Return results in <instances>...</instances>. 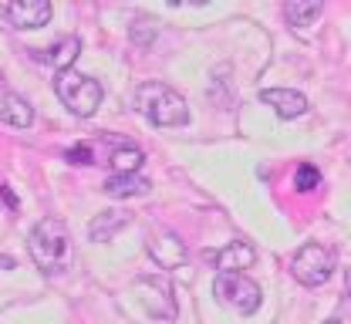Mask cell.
<instances>
[{
	"label": "cell",
	"instance_id": "6da1fadb",
	"mask_svg": "<svg viewBox=\"0 0 351 324\" xmlns=\"http://www.w3.org/2000/svg\"><path fill=\"white\" fill-rule=\"evenodd\" d=\"M135 112L156 129H179L189 122L186 98L176 88H169L166 82H142L135 88Z\"/></svg>",
	"mask_w": 351,
	"mask_h": 324
},
{
	"label": "cell",
	"instance_id": "7a4b0ae2",
	"mask_svg": "<svg viewBox=\"0 0 351 324\" xmlns=\"http://www.w3.org/2000/svg\"><path fill=\"white\" fill-rule=\"evenodd\" d=\"M27 250H31V260L38 264V271L44 274H64L71 267V236H68V227L54 216H44L31 230Z\"/></svg>",
	"mask_w": 351,
	"mask_h": 324
},
{
	"label": "cell",
	"instance_id": "3957f363",
	"mask_svg": "<svg viewBox=\"0 0 351 324\" xmlns=\"http://www.w3.org/2000/svg\"><path fill=\"white\" fill-rule=\"evenodd\" d=\"M54 92L61 98V105L71 112V115H95L98 105H101V85L95 78H88L82 71H58L54 78Z\"/></svg>",
	"mask_w": 351,
	"mask_h": 324
},
{
	"label": "cell",
	"instance_id": "277c9868",
	"mask_svg": "<svg viewBox=\"0 0 351 324\" xmlns=\"http://www.w3.org/2000/svg\"><path fill=\"white\" fill-rule=\"evenodd\" d=\"M135 297L142 304V311L152 318V321H162L169 324L176 321V294H173V284L162 277V274H145V277L135 280Z\"/></svg>",
	"mask_w": 351,
	"mask_h": 324
},
{
	"label": "cell",
	"instance_id": "5b68a950",
	"mask_svg": "<svg viewBox=\"0 0 351 324\" xmlns=\"http://www.w3.org/2000/svg\"><path fill=\"white\" fill-rule=\"evenodd\" d=\"M213 294L226 308L240 311V314H254L263 304V290L257 280H250L247 274H230V271H219L217 284H213Z\"/></svg>",
	"mask_w": 351,
	"mask_h": 324
},
{
	"label": "cell",
	"instance_id": "8992f818",
	"mask_svg": "<svg viewBox=\"0 0 351 324\" xmlns=\"http://www.w3.org/2000/svg\"><path fill=\"white\" fill-rule=\"evenodd\" d=\"M291 274L304 287H321L335 274V253L328 247H321V243H304L294 253V260H291Z\"/></svg>",
	"mask_w": 351,
	"mask_h": 324
},
{
	"label": "cell",
	"instance_id": "52a82bcc",
	"mask_svg": "<svg viewBox=\"0 0 351 324\" xmlns=\"http://www.w3.org/2000/svg\"><path fill=\"white\" fill-rule=\"evenodd\" d=\"M0 17L17 31H38L51 21V3L47 0H14L0 7Z\"/></svg>",
	"mask_w": 351,
	"mask_h": 324
},
{
	"label": "cell",
	"instance_id": "ba28073f",
	"mask_svg": "<svg viewBox=\"0 0 351 324\" xmlns=\"http://www.w3.org/2000/svg\"><path fill=\"white\" fill-rule=\"evenodd\" d=\"M149 253H152V260L162 267V271H176V267H182L186 264V243L176 236L173 230H156L149 236Z\"/></svg>",
	"mask_w": 351,
	"mask_h": 324
},
{
	"label": "cell",
	"instance_id": "9c48e42d",
	"mask_svg": "<svg viewBox=\"0 0 351 324\" xmlns=\"http://www.w3.org/2000/svg\"><path fill=\"white\" fill-rule=\"evenodd\" d=\"M261 101L270 105L280 119H298L307 112V98L294 88H263L261 92Z\"/></svg>",
	"mask_w": 351,
	"mask_h": 324
},
{
	"label": "cell",
	"instance_id": "30bf717a",
	"mask_svg": "<svg viewBox=\"0 0 351 324\" xmlns=\"http://www.w3.org/2000/svg\"><path fill=\"white\" fill-rule=\"evenodd\" d=\"M217 267L219 271H230V274H243V271H250L254 267V260H257V250L247 243V240H233V243H226L223 250H217Z\"/></svg>",
	"mask_w": 351,
	"mask_h": 324
},
{
	"label": "cell",
	"instance_id": "8fae6325",
	"mask_svg": "<svg viewBox=\"0 0 351 324\" xmlns=\"http://www.w3.org/2000/svg\"><path fill=\"white\" fill-rule=\"evenodd\" d=\"M0 122H3V125H14V129H27V125L34 122L31 101L14 92H0Z\"/></svg>",
	"mask_w": 351,
	"mask_h": 324
},
{
	"label": "cell",
	"instance_id": "7c38bea8",
	"mask_svg": "<svg viewBox=\"0 0 351 324\" xmlns=\"http://www.w3.org/2000/svg\"><path fill=\"white\" fill-rule=\"evenodd\" d=\"M152 189V183L138 173H112L105 179V192L115 196V199H132V196H145Z\"/></svg>",
	"mask_w": 351,
	"mask_h": 324
},
{
	"label": "cell",
	"instance_id": "4fadbf2b",
	"mask_svg": "<svg viewBox=\"0 0 351 324\" xmlns=\"http://www.w3.org/2000/svg\"><path fill=\"white\" fill-rule=\"evenodd\" d=\"M142 149L129 139H115L112 142V149H108V166L115 169V173H138V166H142Z\"/></svg>",
	"mask_w": 351,
	"mask_h": 324
},
{
	"label": "cell",
	"instance_id": "5bb4252c",
	"mask_svg": "<svg viewBox=\"0 0 351 324\" xmlns=\"http://www.w3.org/2000/svg\"><path fill=\"white\" fill-rule=\"evenodd\" d=\"M78 54H82V41H78V38H64V41L47 47L41 54V61H47V64L58 68V71H71V64H75Z\"/></svg>",
	"mask_w": 351,
	"mask_h": 324
},
{
	"label": "cell",
	"instance_id": "9a60e30c",
	"mask_svg": "<svg viewBox=\"0 0 351 324\" xmlns=\"http://www.w3.org/2000/svg\"><path fill=\"white\" fill-rule=\"evenodd\" d=\"M321 14H324V7L317 0H287L284 3V17L291 27H311Z\"/></svg>",
	"mask_w": 351,
	"mask_h": 324
},
{
	"label": "cell",
	"instance_id": "2e32d148",
	"mask_svg": "<svg viewBox=\"0 0 351 324\" xmlns=\"http://www.w3.org/2000/svg\"><path fill=\"white\" fill-rule=\"evenodd\" d=\"M129 223V216L122 213V210H108V213H98L95 220H91V230H88V236L95 240V243H105V240H112L115 233L122 230Z\"/></svg>",
	"mask_w": 351,
	"mask_h": 324
},
{
	"label": "cell",
	"instance_id": "e0dca14e",
	"mask_svg": "<svg viewBox=\"0 0 351 324\" xmlns=\"http://www.w3.org/2000/svg\"><path fill=\"white\" fill-rule=\"evenodd\" d=\"M317 186H321V173H317L311 162L298 166V173H294V189H298V192H311V189H317Z\"/></svg>",
	"mask_w": 351,
	"mask_h": 324
},
{
	"label": "cell",
	"instance_id": "ac0fdd59",
	"mask_svg": "<svg viewBox=\"0 0 351 324\" xmlns=\"http://www.w3.org/2000/svg\"><path fill=\"white\" fill-rule=\"evenodd\" d=\"M68 162H75V166H95L98 159H95V145H75V149H68Z\"/></svg>",
	"mask_w": 351,
	"mask_h": 324
},
{
	"label": "cell",
	"instance_id": "d6986e66",
	"mask_svg": "<svg viewBox=\"0 0 351 324\" xmlns=\"http://www.w3.org/2000/svg\"><path fill=\"white\" fill-rule=\"evenodd\" d=\"M10 267H14V260L10 257H0V271H10Z\"/></svg>",
	"mask_w": 351,
	"mask_h": 324
},
{
	"label": "cell",
	"instance_id": "ffe728a7",
	"mask_svg": "<svg viewBox=\"0 0 351 324\" xmlns=\"http://www.w3.org/2000/svg\"><path fill=\"white\" fill-rule=\"evenodd\" d=\"M328 324H341V321H328Z\"/></svg>",
	"mask_w": 351,
	"mask_h": 324
}]
</instances>
